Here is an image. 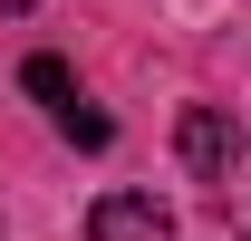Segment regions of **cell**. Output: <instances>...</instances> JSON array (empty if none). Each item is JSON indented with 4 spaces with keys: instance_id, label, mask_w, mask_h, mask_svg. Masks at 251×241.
<instances>
[{
    "instance_id": "277c9868",
    "label": "cell",
    "mask_w": 251,
    "mask_h": 241,
    "mask_svg": "<svg viewBox=\"0 0 251 241\" xmlns=\"http://www.w3.org/2000/svg\"><path fill=\"white\" fill-rule=\"evenodd\" d=\"M20 87H29V96H49V106H68V96H77L58 58H29V68H20Z\"/></svg>"
},
{
    "instance_id": "3957f363",
    "label": "cell",
    "mask_w": 251,
    "mask_h": 241,
    "mask_svg": "<svg viewBox=\"0 0 251 241\" xmlns=\"http://www.w3.org/2000/svg\"><path fill=\"white\" fill-rule=\"evenodd\" d=\"M58 135H68V145H106V135H116V125H106V116H97V106H77V96H68V106H58Z\"/></svg>"
},
{
    "instance_id": "5b68a950",
    "label": "cell",
    "mask_w": 251,
    "mask_h": 241,
    "mask_svg": "<svg viewBox=\"0 0 251 241\" xmlns=\"http://www.w3.org/2000/svg\"><path fill=\"white\" fill-rule=\"evenodd\" d=\"M0 10H29V0H0Z\"/></svg>"
},
{
    "instance_id": "6da1fadb",
    "label": "cell",
    "mask_w": 251,
    "mask_h": 241,
    "mask_svg": "<svg viewBox=\"0 0 251 241\" xmlns=\"http://www.w3.org/2000/svg\"><path fill=\"white\" fill-rule=\"evenodd\" d=\"M174 154H184V174L232 183V164H242V116H232V106H184V116H174Z\"/></svg>"
},
{
    "instance_id": "7a4b0ae2",
    "label": "cell",
    "mask_w": 251,
    "mask_h": 241,
    "mask_svg": "<svg viewBox=\"0 0 251 241\" xmlns=\"http://www.w3.org/2000/svg\"><path fill=\"white\" fill-rule=\"evenodd\" d=\"M87 241H174V203H155V193H97Z\"/></svg>"
}]
</instances>
